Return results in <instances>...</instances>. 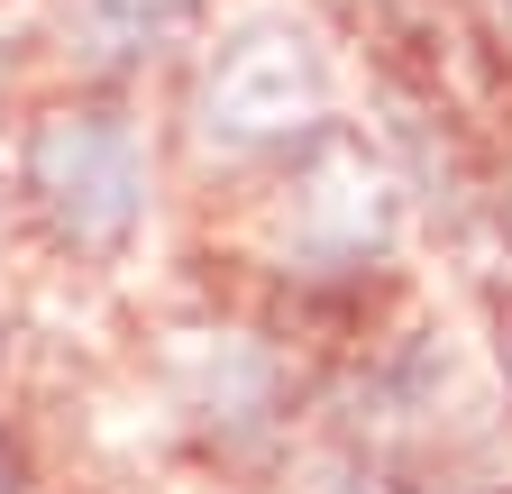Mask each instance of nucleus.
Here are the masks:
<instances>
[{"label": "nucleus", "mask_w": 512, "mask_h": 494, "mask_svg": "<svg viewBox=\"0 0 512 494\" xmlns=\"http://www.w3.org/2000/svg\"><path fill=\"white\" fill-rule=\"evenodd\" d=\"M10 193L37 220L46 247L83 266H110L147 220V147H138V119L110 92H64L46 110H28L19 129V165H10Z\"/></svg>", "instance_id": "1"}, {"label": "nucleus", "mask_w": 512, "mask_h": 494, "mask_svg": "<svg viewBox=\"0 0 512 494\" xmlns=\"http://www.w3.org/2000/svg\"><path fill=\"white\" fill-rule=\"evenodd\" d=\"M202 147L247 165V156H302V138H330V55L293 19H238L211 65H202Z\"/></svg>", "instance_id": "2"}, {"label": "nucleus", "mask_w": 512, "mask_h": 494, "mask_svg": "<svg viewBox=\"0 0 512 494\" xmlns=\"http://www.w3.org/2000/svg\"><path fill=\"white\" fill-rule=\"evenodd\" d=\"M211 19V0H55V37L83 74H147Z\"/></svg>", "instance_id": "3"}, {"label": "nucleus", "mask_w": 512, "mask_h": 494, "mask_svg": "<svg viewBox=\"0 0 512 494\" xmlns=\"http://www.w3.org/2000/svg\"><path fill=\"white\" fill-rule=\"evenodd\" d=\"M0 494H37V458H28V440L10 421H0Z\"/></svg>", "instance_id": "4"}, {"label": "nucleus", "mask_w": 512, "mask_h": 494, "mask_svg": "<svg viewBox=\"0 0 512 494\" xmlns=\"http://www.w3.org/2000/svg\"><path fill=\"white\" fill-rule=\"evenodd\" d=\"M384 494H467V485H384Z\"/></svg>", "instance_id": "5"}, {"label": "nucleus", "mask_w": 512, "mask_h": 494, "mask_svg": "<svg viewBox=\"0 0 512 494\" xmlns=\"http://www.w3.org/2000/svg\"><path fill=\"white\" fill-rule=\"evenodd\" d=\"M503 10H512V0H503Z\"/></svg>", "instance_id": "6"}]
</instances>
